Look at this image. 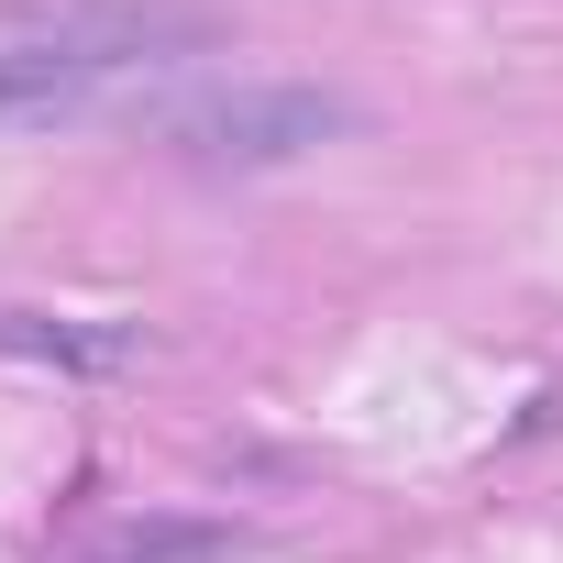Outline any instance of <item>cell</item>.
Segmentation results:
<instances>
[{
    "label": "cell",
    "instance_id": "6da1fadb",
    "mask_svg": "<svg viewBox=\"0 0 563 563\" xmlns=\"http://www.w3.org/2000/svg\"><path fill=\"white\" fill-rule=\"evenodd\" d=\"M155 133H166L177 166L254 177V166H299V155H321L332 133H354V100L299 89V78H232V89H210V100H177Z\"/></svg>",
    "mask_w": 563,
    "mask_h": 563
},
{
    "label": "cell",
    "instance_id": "7a4b0ae2",
    "mask_svg": "<svg viewBox=\"0 0 563 563\" xmlns=\"http://www.w3.org/2000/svg\"><path fill=\"white\" fill-rule=\"evenodd\" d=\"M12 45H89V56H133V67H188L232 45V12L210 0H0Z\"/></svg>",
    "mask_w": 563,
    "mask_h": 563
},
{
    "label": "cell",
    "instance_id": "3957f363",
    "mask_svg": "<svg viewBox=\"0 0 563 563\" xmlns=\"http://www.w3.org/2000/svg\"><path fill=\"white\" fill-rule=\"evenodd\" d=\"M155 67L133 56H89V45H0V133H67L100 122L111 100H133Z\"/></svg>",
    "mask_w": 563,
    "mask_h": 563
},
{
    "label": "cell",
    "instance_id": "277c9868",
    "mask_svg": "<svg viewBox=\"0 0 563 563\" xmlns=\"http://www.w3.org/2000/svg\"><path fill=\"white\" fill-rule=\"evenodd\" d=\"M45 563H232V519L133 508V519H89V530H78V541H56Z\"/></svg>",
    "mask_w": 563,
    "mask_h": 563
},
{
    "label": "cell",
    "instance_id": "5b68a950",
    "mask_svg": "<svg viewBox=\"0 0 563 563\" xmlns=\"http://www.w3.org/2000/svg\"><path fill=\"white\" fill-rule=\"evenodd\" d=\"M0 343L12 354H56V365H122L133 354L122 332H67V321H23V310H0Z\"/></svg>",
    "mask_w": 563,
    "mask_h": 563
}]
</instances>
